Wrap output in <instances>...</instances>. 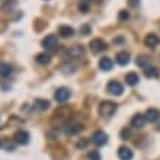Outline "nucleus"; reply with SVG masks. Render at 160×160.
I'll use <instances>...</instances> for the list:
<instances>
[{"label": "nucleus", "instance_id": "f257e3e1", "mask_svg": "<svg viewBox=\"0 0 160 160\" xmlns=\"http://www.w3.org/2000/svg\"><path fill=\"white\" fill-rule=\"evenodd\" d=\"M117 103H114V102L111 101H103L101 102V105H99V114H101V117H105V118H111L112 115L117 112Z\"/></svg>", "mask_w": 160, "mask_h": 160}, {"label": "nucleus", "instance_id": "f03ea898", "mask_svg": "<svg viewBox=\"0 0 160 160\" xmlns=\"http://www.w3.org/2000/svg\"><path fill=\"white\" fill-rule=\"evenodd\" d=\"M42 47L48 51L57 50V47H58V38H57V35H54V34L47 35L45 38L42 39Z\"/></svg>", "mask_w": 160, "mask_h": 160}, {"label": "nucleus", "instance_id": "7ed1b4c3", "mask_svg": "<svg viewBox=\"0 0 160 160\" xmlns=\"http://www.w3.org/2000/svg\"><path fill=\"white\" fill-rule=\"evenodd\" d=\"M106 92L114 95V96H121L122 92H124V86L117 80H111L108 86H106Z\"/></svg>", "mask_w": 160, "mask_h": 160}, {"label": "nucleus", "instance_id": "20e7f679", "mask_svg": "<svg viewBox=\"0 0 160 160\" xmlns=\"http://www.w3.org/2000/svg\"><path fill=\"white\" fill-rule=\"evenodd\" d=\"M89 47H90V51H92V52L98 54V52H102V51L106 50V42L101 38H95L90 41Z\"/></svg>", "mask_w": 160, "mask_h": 160}, {"label": "nucleus", "instance_id": "39448f33", "mask_svg": "<svg viewBox=\"0 0 160 160\" xmlns=\"http://www.w3.org/2000/svg\"><path fill=\"white\" fill-rule=\"evenodd\" d=\"M92 141L96 146H105L108 143V134L103 131H95L92 135Z\"/></svg>", "mask_w": 160, "mask_h": 160}, {"label": "nucleus", "instance_id": "423d86ee", "mask_svg": "<svg viewBox=\"0 0 160 160\" xmlns=\"http://www.w3.org/2000/svg\"><path fill=\"white\" fill-rule=\"evenodd\" d=\"M70 96H72V93H70V90H68L67 88H58L57 90H55V93H54L55 101H58V102L68 101V98Z\"/></svg>", "mask_w": 160, "mask_h": 160}, {"label": "nucleus", "instance_id": "0eeeda50", "mask_svg": "<svg viewBox=\"0 0 160 160\" xmlns=\"http://www.w3.org/2000/svg\"><path fill=\"white\" fill-rule=\"evenodd\" d=\"M13 140H15L18 144L25 146V144L29 143V134H28L25 130H19V131H16V132H15V135H13Z\"/></svg>", "mask_w": 160, "mask_h": 160}, {"label": "nucleus", "instance_id": "6e6552de", "mask_svg": "<svg viewBox=\"0 0 160 160\" xmlns=\"http://www.w3.org/2000/svg\"><path fill=\"white\" fill-rule=\"evenodd\" d=\"M80 130H82V125H80L79 122H74V121L67 122L66 127H64V131H66L67 135H74V134H77Z\"/></svg>", "mask_w": 160, "mask_h": 160}, {"label": "nucleus", "instance_id": "1a4fd4ad", "mask_svg": "<svg viewBox=\"0 0 160 160\" xmlns=\"http://www.w3.org/2000/svg\"><path fill=\"white\" fill-rule=\"evenodd\" d=\"M83 54H84V48L82 45H74L66 51L67 58H76V57H80V55H83Z\"/></svg>", "mask_w": 160, "mask_h": 160}, {"label": "nucleus", "instance_id": "9d476101", "mask_svg": "<svg viewBox=\"0 0 160 160\" xmlns=\"http://www.w3.org/2000/svg\"><path fill=\"white\" fill-rule=\"evenodd\" d=\"M144 117H146V121L147 122H156V121H159V118H160V111L156 109V108H148V109L146 111Z\"/></svg>", "mask_w": 160, "mask_h": 160}, {"label": "nucleus", "instance_id": "9b49d317", "mask_svg": "<svg viewBox=\"0 0 160 160\" xmlns=\"http://www.w3.org/2000/svg\"><path fill=\"white\" fill-rule=\"evenodd\" d=\"M144 44H146V47H148V48H156L160 44V38L156 34H148L147 37L144 38Z\"/></svg>", "mask_w": 160, "mask_h": 160}, {"label": "nucleus", "instance_id": "f8f14e48", "mask_svg": "<svg viewBox=\"0 0 160 160\" xmlns=\"http://www.w3.org/2000/svg\"><path fill=\"white\" fill-rule=\"evenodd\" d=\"M146 122L147 121H146V117L143 114H135L131 119V127L132 128H143Z\"/></svg>", "mask_w": 160, "mask_h": 160}, {"label": "nucleus", "instance_id": "ddd939ff", "mask_svg": "<svg viewBox=\"0 0 160 160\" xmlns=\"http://www.w3.org/2000/svg\"><path fill=\"white\" fill-rule=\"evenodd\" d=\"M58 34L61 38H72L73 34H74V29L68 25H61L58 28Z\"/></svg>", "mask_w": 160, "mask_h": 160}, {"label": "nucleus", "instance_id": "4468645a", "mask_svg": "<svg viewBox=\"0 0 160 160\" xmlns=\"http://www.w3.org/2000/svg\"><path fill=\"white\" fill-rule=\"evenodd\" d=\"M132 150L128 147H119L118 148V157L119 160H131L132 159Z\"/></svg>", "mask_w": 160, "mask_h": 160}, {"label": "nucleus", "instance_id": "2eb2a0df", "mask_svg": "<svg viewBox=\"0 0 160 160\" xmlns=\"http://www.w3.org/2000/svg\"><path fill=\"white\" fill-rule=\"evenodd\" d=\"M112 66H114V63H112V60L108 58V57H102V58L99 60V68H101L102 72H109V70H112Z\"/></svg>", "mask_w": 160, "mask_h": 160}, {"label": "nucleus", "instance_id": "dca6fc26", "mask_svg": "<svg viewBox=\"0 0 160 160\" xmlns=\"http://www.w3.org/2000/svg\"><path fill=\"white\" fill-rule=\"evenodd\" d=\"M140 82V76L135 72H130L125 74V83L128 86H135Z\"/></svg>", "mask_w": 160, "mask_h": 160}, {"label": "nucleus", "instance_id": "f3484780", "mask_svg": "<svg viewBox=\"0 0 160 160\" xmlns=\"http://www.w3.org/2000/svg\"><path fill=\"white\" fill-rule=\"evenodd\" d=\"M117 63H118L119 66H127V64L130 63V54H128L127 51L118 52V55H117Z\"/></svg>", "mask_w": 160, "mask_h": 160}, {"label": "nucleus", "instance_id": "a211bd4d", "mask_svg": "<svg viewBox=\"0 0 160 160\" xmlns=\"http://www.w3.org/2000/svg\"><path fill=\"white\" fill-rule=\"evenodd\" d=\"M144 76L147 79H154V77H159V70L156 67H146L144 68Z\"/></svg>", "mask_w": 160, "mask_h": 160}, {"label": "nucleus", "instance_id": "6ab92c4d", "mask_svg": "<svg viewBox=\"0 0 160 160\" xmlns=\"http://www.w3.org/2000/svg\"><path fill=\"white\" fill-rule=\"evenodd\" d=\"M135 63H137V66L141 68H146L150 66V60H148L147 55H140V57H137V60H135Z\"/></svg>", "mask_w": 160, "mask_h": 160}, {"label": "nucleus", "instance_id": "aec40b11", "mask_svg": "<svg viewBox=\"0 0 160 160\" xmlns=\"http://www.w3.org/2000/svg\"><path fill=\"white\" fill-rule=\"evenodd\" d=\"M12 66L8 63H2L0 64V76L2 77H8L10 73H12Z\"/></svg>", "mask_w": 160, "mask_h": 160}, {"label": "nucleus", "instance_id": "412c9836", "mask_svg": "<svg viewBox=\"0 0 160 160\" xmlns=\"http://www.w3.org/2000/svg\"><path fill=\"white\" fill-rule=\"evenodd\" d=\"M35 108L39 111H45L50 108V102L45 101V99H37L35 101Z\"/></svg>", "mask_w": 160, "mask_h": 160}, {"label": "nucleus", "instance_id": "4be33fe9", "mask_svg": "<svg viewBox=\"0 0 160 160\" xmlns=\"http://www.w3.org/2000/svg\"><path fill=\"white\" fill-rule=\"evenodd\" d=\"M37 61L39 64H48L51 61V55L48 52H41V54L37 55Z\"/></svg>", "mask_w": 160, "mask_h": 160}, {"label": "nucleus", "instance_id": "5701e85b", "mask_svg": "<svg viewBox=\"0 0 160 160\" xmlns=\"http://www.w3.org/2000/svg\"><path fill=\"white\" fill-rule=\"evenodd\" d=\"M15 4H16V2H15V0H8V2H6V3L2 6V10H4V12H9V10H10V9L15 6Z\"/></svg>", "mask_w": 160, "mask_h": 160}, {"label": "nucleus", "instance_id": "b1692460", "mask_svg": "<svg viewBox=\"0 0 160 160\" xmlns=\"http://www.w3.org/2000/svg\"><path fill=\"white\" fill-rule=\"evenodd\" d=\"M79 10H82L83 13H86L89 10V2L86 0H80V4H79Z\"/></svg>", "mask_w": 160, "mask_h": 160}, {"label": "nucleus", "instance_id": "393cba45", "mask_svg": "<svg viewBox=\"0 0 160 160\" xmlns=\"http://www.w3.org/2000/svg\"><path fill=\"white\" fill-rule=\"evenodd\" d=\"M89 159L90 160H101V154H99V152L93 150V152L89 153Z\"/></svg>", "mask_w": 160, "mask_h": 160}, {"label": "nucleus", "instance_id": "a878e982", "mask_svg": "<svg viewBox=\"0 0 160 160\" xmlns=\"http://www.w3.org/2000/svg\"><path fill=\"white\" fill-rule=\"evenodd\" d=\"M90 31H92V28H90L89 25H83L82 28H80V32H82L83 35H89L90 34Z\"/></svg>", "mask_w": 160, "mask_h": 160}, {"label": "nucleus", "instance_id": "bb28decb", "mask_svg": "<svg viewBox=\"0 0 160 160\" xmlns=\"http://www.w3.org/2000/svg\"><path fill=\"white\" fill-rule=\"evenodd\" d=\"M130 18V13L127 12V10H121L119 12V21H127Z\"/></svg>", "mask_w": 160, "mask_h": 160}, {"label": "nucleus", "instance_id": "cd10ccee", "mask_svg": "<svg viewBox=\"0 0 160 160\" xmlns=\"http://www.w3.org/2000/svg\"><path fill=\"white\" fill-rule=\"evenodd\" d=\"M121 137H122V140H127V137H130V130L124 128V130L121 131Z\"/></svg>", "mask_w": 160, "mask_h": 160}, {"label": "nucleus", "instance_id": "c85d7f7f", "mask_svg": "<svg viewBox=\"0 0 160 160\" xmlns=\"http://www.w3.org/2000/svg\"><path fill=\"white\" fill-rule=\"evenodd\" d=\"M140 0H128V4H130L131 8H135V6H138Z\"/></svg>", "mask_w": 160, "mask_h": 160}, {"label": "nucleus", "instance_id": "c756f323", "mask_svg": "<svg viewBox=\"0 0 160 160\" xmlns=\"http://www.w3.org/2000/svg\"><path fill=\"white\" fill-rule=\"evenodd\" d=\"M86 144H88V141H86V140H83V141H82V143H80V141H79V143L76 144V147H77V148H82V147H84V146H86Z\"/></svg>", "mask_w": 160, "mask_h": 160}, {"label": "nucleus", "instance_id": "7c9ffc66", "mask_svg": "<svg viewBox=\"0 0 160 160\" xmlns=\"http://www.w3.org/2000/svg\"><path fill=\"white\" fill-rule=\"evenodd\" d=\"M157 131H159V132H160V124H159V127H157Z\"/></svg>", "mask_w": 160, "mask_h": 160}, {"label": "nucleus", "instance_id": "2f4dec72", "mask_svg": "<svg viewBox=\"0 0 160 160\" xmlns=\"http://www.w3.org/2000/svg\"><path fill=\"white\" fill-rule=\"evenodd\" d=\"M0 147H2V140H0Z\"/></svg>", "mask_w": 160, "mask_h": 160}]
</instances>
